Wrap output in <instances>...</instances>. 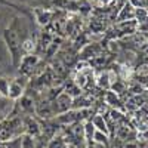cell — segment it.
<instances>
[{"mask_svg":"<svg viewBox=\"0 0 148 148\" xmlns=\"http://www.w3.org/2000/svg\"><path fill=\"white\" fill-rule=\"evenodd\" d=\"M9 84H10V80H8L5 77L0 79V95L5 98H8V95H9Z\"/></svg>","mask_w":148,"mask_h":148,"instance_id":"4fadbf2b","label":"cell"},{"mask_svg":"<svg viewBox=\"0 0 148 148\" xmlns=\"http://www.w3.org/2000/svg\"><path fill=\"white\" fill-rule=\"evenodd\" d=\"M71 2H73V0H71Z\"/></svg>","mask_w":148,"mask_h":148,"instance_id":"d6986e66","label":"cell"},{"mask_svg":"<svg viewBox=\"0 0 148 148\" xmlns=\"http://www.w3.org/2000/svg\"><path fill=\"white\" fill-rule=\"evenodd\" d=\"M129 3L133 8H142L148 10V0H129Z\"/></svg>","mask_w":148,"mask_h":148,"instance_id":"e0dca14e","label":"cell"},{"mask_svg":"<svg viewBox=\"0 0 148 148\" xmlns=\"http://www.w3.org/2000/svg\"><path fill=\"white\" fill-rule=\"evenodd\" d=\"M22 133H24L22 120H19V119L8 120L0 125V142H6L15 136H19Z\"/></svg>","mask_w":148,"mask_h":148,"instance_id":"6da1fadb","label":"cell"},{"mask_svg":"<svg viewBox=\"0 0 148 148\" xmlns=\"http://www.w3.org/2000/svg\"><path fill=\"white\" fill-rule=\"evenodd\" d=\"M21 148H37L36 147V138L31 135L22 133L21 135Z\"/></svg>","mask_w":148,"mask_h":148,"instance_id":"ba28073f","label":"cell"},{"mask_svg":"<svg viewBox=\"0 0 148 148\" xmlns=\"http://www.w3.org/2000/svg\"><path fill=\"white\" fill-rule=\"evenodd\" d=\"M93 142H98V144H107L108 145V133H104L101 130H95V135H93Z\"/></svg>","mask_w":148,"mask_h":148,"instance_id":"7c38bea8","label":"cell"},{"mask_svg":"<svg viewBox=\"0 0 148 148\" xmlns=\"http://www.w3.org/2000/svg\"><path fill=\"white\" fill-rule=\"evenodd\" d=\"M98 2H101V3L107 5V3H110V2H111V0H98Z\"/></svg>","mask_w":148,"mask_h":148,"instance_id":"ac0fdd59","label":"cell"},{"mask_svg":"<svg viewBox=\"0 0 148 148\" xmlns=\"http://www.w3.org/2000/svg\"><path fill=\"white\" fill-rule=\"evenodd\" d=\"M83 130H84V138L88 139V141H92L93 139V135H95V130H96V127L93 126L92 120L84 123V125H83Z\"/></svg>","mask_w":148,"mask_h":148,"instance_id":"30bf717a","label":"cell"},{"mask_svg":"<svg viewBox=\"0 0 148 148\" xmlns=\"http://www.w3.org/2000/svg\"><path fill=\"white\" fill-rule=\"evenodd\" d=\"M92 123H93V126L96 127V130H101L104 133H108V129H107L108 125H107V121H105V119L102 116H95L92 119Z\"/></svg>","mask_w":148,"mask_h":148,"instance_id":"52a82bcc","label":"cell"},{"mask_svg":"<svg viewBox=\"0 0 148 148\" xmlns=\"http://www.w3.org/2000/svg\"><path fill=\"white\" fill-rule=\"evenodd\" d=\"M73 107V98L65 92V93H61L56 99H55V104H53V110L56 113H65L70 108Z\"/></svg>","mask_w":148,"mask_h":148,"instance_id":"277c9868","label":"cell"},{"mask_svg":"<svg viewBox=\"0 0 148 148\" xmlns=\"http://www.w3.org/2000/svg\"><path fill=\"white\" fill-rule=\"evenodd\" d=\"M46 148H67V141L62 136H53L47 142Z\"/></svg>","mask_w":148,"mask_h":148,"instance_id":"9c48e42d","label":"cell"},{"mask_svg":"<svg viewBox=\"0 0 148 148\" xmlns=\"http://www.w3.org/2000/svg\"><path fill=\"white\" fill-rule=\"evenodd\" d=\"M110 73L108 71H105V73H101V76H99V79H98V83H99V86L101 88H105V89H108L110 88V84H111V80H110Z\"/></svg>","mask_w":148,"mask_h":148,"instance_id":"5bb4252c","label":"cell"},{"mask_svg":"<svg viewBox=\"0 0 148 148\" xmlns=\"http://www.w3.org/2000/svg\"><path fill=\"white\" fill-rule=\"evenodd\" d=\"M22 92H24V82H21V79L10 80L8 98H10V99H18V98H21Z\"/></svg>","mask_w":148,"mask_h":148,"instance_id":"5b68a950","label":"cell"},{"mask_svg":"<svg viewBox=\"0 0 148 148\" xmlns=\"http://www.w3.org/2000/svg\"><path fill=\"white\" fill-rule=\"evenodd\" d=\"M37 21H39V24H42V25H46V24H49L52 21V12L39 10L37 12Z\"/></svg>","mask_w":148,"mask_h":148,"instance_id":"8fae6325","label":"cell"},{"mask_svg":"<svg viewBox=\"0 0 148 148\" xmlns=\"http://www.w3.org/2000/svg\"><path fill=\"white\" fill-rule=\"evenodd\" d=\"M6 148H21V135L19 136H15V138H12L6 142H3Z\"/></svg>","mask_w":148,"mask_h":148,"instance_id":"9a60e30c","label":"cell"},{"mask_svg":"<svg viewBox=\"0 0 148 148\" xmlns=\"http://www.w3.org/2000/svg\"><path fill=\"white\" fill-rule=\"evenodd\" d=\"M130 19H135V8L130 3H125L117 15V21L123 22V21H130Z\"/></svg>","mask_w":148,"mask_h":148,"instance_id":"8992f818","label":"cell"},{"mask_svg":"<svg viewBox=\"0 0 148 148\" xmlns=\"http://www.w3.org/2000/svg\"><path fill=\"white\" fill-rule=\"evenodd\" d=\"M22 127H24V133L31 135V136H34V138H39L40 135H42L40 125L33 117H27L25 120H22Z\"/></svg>","mask_w":148,"mask_h":148,"instance_id":"3957f363","label":"cell"},{"mask_svg":"<svg viewBox=\"0 0 148 148\" xmlns=\"http://www.w3.org/2000/svg\"><path fill=\"white\" fill-rule=\"evenodd\" d=\"M33 49H34V42H33L31 39H27V40L22 42V51H24V52L31 53Z\"/></svg>","mask_w":148,"mask_h":148,"instance_id":"2e32d148","label":"cell"},{"mask_svg":"<svg viewBox=\"0 0 148 148\" xmlns=\"http://www.w3.org/2000/svg\"><path fill=\"white\" fill-rule=\"evenodd\" d=\"M5 40L9 46V51L14 56V62L16 64L18 59H19V52L22 51V40H21V36L15 28H9L5 33Z\"/></svg>","mask_w":148,"mask_h":148,"instance_id":"7a4b0ae2","label":"cell"}]
</instances>
